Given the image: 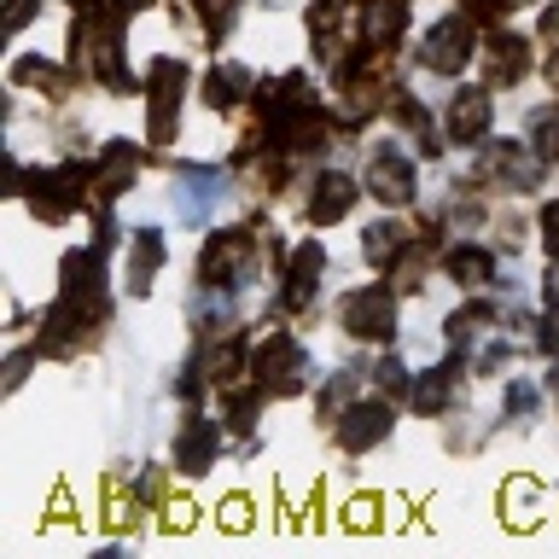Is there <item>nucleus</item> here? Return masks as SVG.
<instances>
[{
	"label": "nucleus",
	"instance_id": "nucleus-10",
	"mask_svg": "<svg viewBox=\"0 0 559 559\" xmlns=\"http://www.w3.org/2000/svg\"><path fill=\"white\" fill-rule=\"evenodd\" d=\"M157 262H164V239H157V234H140V239H134V251H129V269H134V292H146V286H152Z\"/></svg>",
	"mask_w": 559,
	"mask_h": 559
},
{
	"label": "nucleus",
	"instance_id": "nucleus-12",
	"mask_svg": "<svg viewBox=\"0 0 559 559\" xmlns=\"http://www.w3.org/2000/svg\"><path fill=\"white\" fill-rule=\"evenodd\" d=\"M489 47H496V52H489V76H496V82H519L524 64H531V59H524V41H507V35H501V41H489Z\"/></svg>",
	"mask_w": 559,
	"mask_h": 559
},
{
	"label": "nucleus",
	"instance_id": "nucleus-29",
	"mask_svg": "<svg viewBox=\"0 0 559 559\" xmlns=\"http://www.w3.org/2000/svg\"><path fill=\"white\" fill-rule=\"evenodd\" d=\"M548 76H554V87H559V59H554V64H548Z\"/></svg>",
	"mask_w": 559,
	"mask_h": 559
},
{
	"label": "nucleus",
	"instance_id": "nucleus-1",
	"mask_svg": "<svg viewBox=\"0 0 559 559\" xmlns=\"http://www.w3.org/2000/svg\"><path fill=\"white\" fill-rule=\"evenodd\" d=\"M344 326L356 332V338H391V326H396L391 292H349L344 297Z\"/></svg>",
	"mask_w": 559,
	"mask_h": 559
},
{
	"label": "nucleus",
	"instance_id": "nucleus-30",
	"mask_svg": "<svg viewBox=\"0 0 559 559\" xmlns=\"http://www.w3.org/2000/svg\"><path fill=\"white\" fill-rule=\"evenodd\" d=\"M548 391H554V396H559V373H554V379H548Z\"/></svg>",
	"mask_w": 559,
	"mask_h": 559
},
{
	"label": "nucleus",
	"instance_id": "nucleus-18",
	"mask_svg": "<svg viewBox=\"0 0 559 559\" xmlns=\"http://www.w3.org/2000/svg\"><path fill=\"white\" fill-rule=\"evenodd\" d=\"M443 402H449V379H443V373H426V379L414 384V408L437 414V408H443Z\"/></svg>",
	"mask_w": 559,
	"mask_h": 559
},
{
	"label": "nucleus",
	"instance_id": "nucleus-28",
	"mask_svg": "<svg viewBox=\"0 0 559 559\" xmlns=\"http://www.w3.org/2000/svg\"><path fill=\"white\" fill-rule=\"evenodd\" d=\"M548 297L559 304V262H554V274H548Z\"/></svg>",
	"mask_w": 559,
	"mask_h": 559
},
{
	"label": "nucleus",
	"instance_id": "nucleus-5",
	"mask_svg": "<svg viewBox=\"0 0 559 559\" xmlns=\"http://www.w3.org/2000/svg\"><path fill=\"white\" fill-rule=\"evenodd\" d=\"M175 454H181L187 472H210V466H216V431H210V419H187Z\"/></svg>",
	"mask_w": 559,
	"mask_h": 559
},
{
	"label": "nucleus",
	"instance_id": "nucleus-13",
	"mask_svg": "<svg viewBox=\"0 0 559 559\" xmlns=\"http://www.w3.org/2000/svg\"><path fill=\"white\" fill-rule=\"evenodd\" d=\"M361 24H367V35H373V41H396V29H402V0H373Z\"/></svg>",
	"mask_w": 559,
	"mask_h": 559
},
{
	"label": "nucleus",
	"instance_id": "nucleus-15",
	"mask_svg": "<svg viewBox=\"0 0 559 559\" xmlns=\"http://www.w3.org/2000/svg\"><path fill=\"white\" fill-rule=\"evenodd\" d=\"M361 251H367V262H391V257L402 251V227H396V222H379V227H367Z\"/></svg>",
	"mask_w": 559,
	"mask_h": 559
},
{
	"label": "nucleus",
	"instance_id": "nucleus-7",
	"mask_svg": "<svg viewBox=\"0 0 559 559\" xmlns=\"http://www.w3.org/2000/svg\"><path fill=\"white\" fill-rule=\"evenodd\" d=\"M239 257H245V239L239 234H216L210 239V251H204V280L210 286H227V280H234V269H239Z\"/></svg>",
	"mask_w": 559,
	"mask_h": 559
},
{
	"label": "nucleus",
	"instance_id": "nucleus-4",
	"mask_svg": "<svg viewBox=\"0 0 559 559\" xmlns=\"http://www.w3.org/2000/svg\"><path fill=\"white\" fill-rule=\"evenodd\" d=\"M449 129H454V140H478V134L489 129V94H478V87L454 94V105H449Z\"/></svg>",
	"mask_w": 559,
	"mask_h": 559
},
{
	"label": "nucleus",
	"instance_id": "nucleus-14",
	"mask_svg": "<svg viewBox=\"0 0 559 559\" xmlns=\"http://www.w3.org/2000/svg\"><path fill=\"white\" fill-rule=\"evenodd\" d=\"M245 82H251V76H245L239 64H222L216 76L204 82V94H210V105H222V111H227V105H234V99L245 94Z\"/></svg>",
	"mask_w": 559,
	"mask_h": 559
},
{
	"label": "nucleus",
	"instance_id": "nucleus-9",
	"mask_svg": "<svg viewBox=\"0 0 559 559\" xmlns=\"http://www.w3.org/2000/svg\"><path fill=\"white\" fill-rule=\"evenodd\" d=\"M216 199H222V175L216 169H192L181 181V210H187V216H210Z\"/></svg>",
	"mask_w": 559,
	"mask_h": 559
},
{
	"label": "nucleus",
	"instance_id": "nucleus-20",
	"mask_svg": "<svg viewBox=\"0 0 559 559\" xmlns=\"http://www.w3.org/2000/svg\"><path fill=\"white\" fill-rule=\"evenodd\" d=\"M17 82H35V87H52V82H59V70H52L47 59H24V64H17Z\"/></svg>",
	"mask_w": 559,
	"mask_h": 559
},
{
	"label": "nucleus",
	"instance_id": "nucleus-31",
	"mask_svg": "<svg viewBox=\"0 0 559 559\" xmlns=\"http://www.w3.org/2000/svg\"><path fill=\"white\" fill-rule=\"evenodd\" d=\"M122 7H146V0H122Z\"/></svg>",
	"mask_w": 559,
	"mask_h": 559
},
{
	"label": "nucleus",
	"instance_id": "nucleus-26",
	"mask_svg": "<svg viewBox=\"0 0 559 559\" xmlns=\"http://www.w3.org/2000/svg\"><path fill=\"white\" fill-rule=\"evenodd\" d=\"M29 12H35L29 0H17V7H12V29H17V24H29Z\"/></svg>",
	"mask_w": 559,
	"mask_h": 559
},
{
	"label": "nucleus",
	"instance_id": "nucleus-6",
	"mask_svg": "<svg viewBox=\"0 0 559 559\" xmlns=\"http://www.w3.org/2000/svg\"><path fill=\"white\" fill-rule=\"evenodd\" d=\"M367 181H373V192H379L384 204H402V199H408V187H414V169L402 164V157H391V152H384V157H373V169H367Z\"/></svg>",
	"mask_w": 559,
	"mask_h": 559
},
{
	"label": "nucleus",
	"instance_id": "nucleus-23",
	"mask_svg": "<svg viewBox=\"0 0 559 559\" xmlns=\"http://www.w3.org/2000/svg\"><path fill=\"white\" fill-rule=\"evenodd\" d=\"M536 408V391L531 384H513V391H507V414H531Z\"/></svg>",
	"mask_w": 559,
	"mask_h": 559
},
{
	"label": "nucleus",
	"instance_id": "nucleus-17",
	"mask_svg": "<svg viewBox=\"0 0 559 559\" xmlns=\"http://www.w3.org/2000/svg\"><path fill=\"white\" fill-rule=\"evenodd\" d=\"M129 169H134V146H111V152H105V192H122Z\"/></svg>",
	"mask_w": 559,
	"mask_h": 559
},
{
	"label": "nucleus",
	"instance_id": "nucleus-16",
	"mask_svg": "<svg viewBox=\"0 0 559 559\" xmlns=\"http://www.w3.org/2000/svg\"><path fill=\"white\" fill-rule=\"evenodd\" d=\"M449 274L461 280V286H478V280L489 274V257H484V251H454V257H449Z\"/></svg>",
	"mask_w": 559,
	"mask_h": 559
},
{
	"label": "nucleus",
	"instance_id": "nucleus-3",
	"mask_svg": "<svg viewBox=\"0 0 559 559\" xmlns=\"http://www.w3.org/2000/svg\"><path fill=\"white\" fill-rule=\"evenodd\" d=\"M384 431H391V414H384V408H349L344 426H338V443L349 454H361V449H373Z\"/></svg>",
	"mask_w": 559,
	"mask_h": 559
},
{
	"label": "nucleus",
	"instance_id": "nucleus-21",
	"mask_svg": "<svg viewBox=\"0 0 559 559\" xmlns=\"http://www.w3.org/2000/svg\"><path fill=\"white\" fill-rule=\"evenodd\" d=\"M536 134H542V140H536L542 152H559V111H542V117H536Z\"/></svg>",
	"mask_w": 559,
	"mask_h": 559
},
{
	"label": "nucleus",
	"instance_id": "nucleus-22",
	"mask_svg": "<svg viewBox=\"0 0 559 559\" xmlns=\"http://www.w3.org/2000/svg\"><path fill=\"white\" fill-rule=\"evenodd\" d=\"M367 524H379V501H356V507H349V531H367Z\"/></svg>",
	"mask_w": 559,
	"mask_h": 559
},
{
	"label": "nucleus",
	"instance_id": "nucleus-11",
	"mask_svg": "<svg viewBox=\"0 0 559 559\" xmlns=\"http://www.w3.org/2000/svg\"><path fill=\"white\" fill-rule=\"evenodd\" d=\"M536 496L542 489L531 478H513L501 489V507H507V524H536Z\"/></svg>",
	"mask_w": 559,
	"mask_h": 559
},
{
	"label": "nucleus",
	"instance_id": "nucleus-27",
	"mask_svg": "<svg viewBox=\"0 0 559 559\" xmlns=\"http://www.w3.org/2000/svg\"><path fill=\"white\" fill-rule=\"evenodd\" d=\"M542 29H548V35H559V7H548V17H542Z\"/></svg>",
	"mask_w": 559,
	"mask_h": 559
},
{
	"label": "nucleus",
	"instance_id": "nucleus-25",
	"mask_svg": "<svg viewBox=\"0 0 559 559\" xmlns=\"http://www.w3.org/2000/svg\"><path fill=\"white\" fill-rule=\"evenodd\" d=\"M542 234H548V251L559 257V204H554V210H542Z\"/></svg>",
	"mask_w": 559,
	"mask_h": 559
},
{
	"label": "nucleus",
	"instance_id": "nucleus-2",
	"mask_svg": "<svg viewBox=\"0 0 559 559\" xmlns=\"http://www.w3.org/2000/svg\"><path fill=\"white\" fill-rule=\"evenodd\" d=\"M466 59H472V24H466V17H443V24H431L426 64L431 70H461Z\"/></svg>",
	"mask_w": 559,
	"mask_h": 559
},
{
	"label": "nucleus",
	"instance_id": "nucleus-24",
	"mask_svg": "<svg viewBox=\"0 0 559 559\" xmlns=\"http://www.w3.org/2000/svg\"><path fill=\"white\" fill-rule=\"evenodd\" d=\"M210 367H216V379H234V373H239V344H234V349H216V356H210Z\"/></svg>",
	"mask_w": 559,
	"mask_h": 559
},
{
	"label": "nucleus",
	"instance_id": "nucleus-32",
	"mask_svg": "<svg viewBox=\"0 0 559 559\" xmlns=\"http://www.w3.org/2000/svg\"><path fill=\"white\" fill-rule=\"evenodd\" d=\"M513 7H519V0H513Z\"/></svg>",
	"mask_w": 559,
	"mask_h": 559
},
{
	"label": "nucleus",
	"instance_id": "nucleus-8",
	"mask_svg": "<svg viewBox=\"0 0 559 559\" xmlns=\"http://www.w3.org/2000/svg\"><path fill=\"white\" fill-rule=\"evenodd\" d=\"M349 199H356V187H349L344 175H321V181H314V199H309V216L314 222H338L349 210Z\"/></svg>",
	"mask_w": 559,
	"mask_h": 559
},
{
	"label": "nucleus",
	"instance_id": "nucleus-19",
	"mask_svg": "<svg viewBox=\"0 0 559 559\" xmlns=\"http://www.w3.org/2000/svg\"><path fill=\"white\" fill-rule=\"evenodd\" d=\"M222 531H251V501H245V496L222 501Z\"/></svg>",
	"mask_w": 559,
	"mask_h": 559
}]
</instances>
